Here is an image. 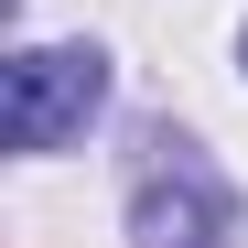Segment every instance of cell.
<instances>
[{"instance_id":"cell-1","label":"cell","mask_w":248,"mask_h":248,"mask_svg":"<svg viewBox=\"0 0 248 248\" xmlns=\"http://www.w3.org/2000/svg\"><path fill=\"white\" fill-rule=\"evenodd\" d=\"M97 108H108V54L97 44H22L11 54V97H0L11 151H65Z\"/></svg>"},{"instance_id":"cell-2","label":"cell","mask_w":248,"mask_h":248,"mask_svg":"<svg viewBox=\"0 0 248 248\" xmlns=\"http://www.w3.org/2000/svg\"><path fill=\"white\" fill-rule=\"evenodd\" d=\"M130 237L140 248H227L237 237V194L205 173V151L162 130L151 162H140V184H130Z\"/></svg>"},{"instance_id":"cell-3","label":"cell","mask_w":248,"mask_h":248,"mask_svg":"<svg viewBox=\"0 0 248 248\" xmlns=\"http://www.w3.org/2000/svg\"><path fill=\"white\" fill-rule=\"evenodd\" d=\"M237 54H248V32H237Z\"/></svg>"}]
</instances>
